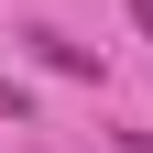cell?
Wrapping results in <instances>:
<instances>
[{
  "label": "cell",
  "mask_w": 153,
  "mask_h": 153,
  "mask_svg": "<svg viewBox=\"0 0 153 153\" xmlns=\"http://www.w3.org/2000/svg\"><path fill=\"white\" fill-rule=\"evenodd\" d=\"M0 120H11V131L33 120V99H22V76H11V66H0Z\"/></svg>",
  "instance_id": "cell-2"
},
{
  "label": "cell",
  "mask_w": 153,
  "mask_h": 153,
  "mask_svg": "<svg viewBox=\"0 0 153 153\" xmlns=\"http://www.w3.org/2000/svg\"><path fill=\"white\" fill-rule=\"evenodd\" d=\"M22 44H33V55H44V66H55V76H99V55L76 44V33H55V22H33V33H22Z\"/></svg>",
  "instance_id": "cell-1"
},
{
  "label": "cell",
  "mask_w": 153,
  "mask_h": 153,
  "mask_svg": "<svg viewBox=\"0 0 153 153\" xmlns=\"http://www.w3.org/2000/svg\"><path fill=\"white\" fill-rule=\"evenodd\" d=\"M120 11H131V22H142V44H153V0H120Z\"/></svg>",
  "instance_id": "cell-3"
},
{
  "label": "cell",
  "mask_w": 153,
  "mask_h": 153,
  "mask_svg": "<svg viewBox=\"0 0 153 153\" xmlns=\"http://www.w3.org/2000/svg\"><path fill=\"white\" fill-rule=\"evenodd\" d=\"M120 153H153V131H120Z\"/></svg>",
  "instance_id": "cell-4"
}]
</instances>
